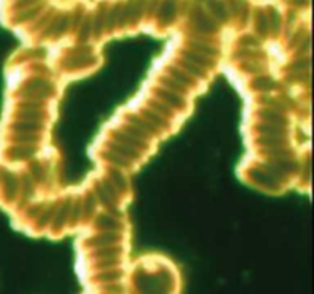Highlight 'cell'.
<instances>
[{
	"mask_svg": "<svg viewBox=\"0 0 314 294\" xmlns=\"http://www.w3.org/2000/svg\"><path fill=\"white\" fill-rule=\"evenodd\" d=\"M153 94H155V98H158L160 101H163L164 104H167L169 108L172 109H186L187 106V101H186V97L184 95H179L173 91H169L166 88H161V86H155L153 88Z\"/></svg>",
	"mask_w": 314,
	"mask_h": 294,
	"instance_id": "6da1fadb",
	"label": "cell"
},
{
	"mask_svg": "<svg viewBox=\"0 0 314 294\" xmlns=\"http://www.w3.org/2000/svg\"><path fill=\"white\" fill-rule=\"evenodd\" d=\"M138 114L155 129L156 133H161V132H164V130L169 129V123H170V121H169L167 118H164L161 114H158L156 111H153L152 108L143 106Z\"/></svg>",
	"mask_w": 314,
	"mask_h": 294,
	"instance_id": "7a4b0ae2",
	"label": "cell"
},
{
	"mask_svg": "<svg viewBox=\"0 0 314 294\" xmlns=\"http://www.w3.org/2000/svg\"><path fill=\"white\" fill-rule=\"evenodd\" d=\"M205 10V13L219 25V23H224L230 13L227 10V7L224 5V2H221V0H205V4L202 7Z\"/></svg>",
	"mask_w": 314,
	"mask_h": 294,
	"instance_id": "3957f363",
	"label": "cell"
},
{
	"mask_svg": "<svg viewBox=\"0 0 314 294\" xmlns=\"http://www.w3.org/2000/svg\"><path fill=\"white\" fill-rule=\"evenodd\" d=\"M167 77H170L172 80H175L176 83H179L182 88H186L187 91H190L196 83L198 80H195L193 77H190L187 72H184L181 68H178L176 65H169L167 66Z\"/></svg>",
	"mask_w": 314,
	"mask_h": 294,
	"instance_id": "277c9868",
	"label": "cell"
},
{
	"mask_svg": "<svg viewBox=\"0 0 314 294\" xmlns=\"http://www.w3.org/2000/svg\"><path fill=\"white\" fill-rule=\"evenodd\" d=\"M126 121H129V123L134 124L138 130H141L150 141L153 140L155 135H158V133L155 132V129H153V127H152V126H150V124H149V123L138 114V112H130V114L126 117Z\"/></svg>",
	"mask_w": 314,
	"mask_h": 294,
	"instance_id": "5b68a950",
	"label": "cell"
},
{
	"mask_svg": "<svg viewBox=\"0 0 314 294\" xmlns=\"http://www.w3.org/2000/svg\"><path fill=\"white\" fill-rule=\"evenodd\" d=\"M43 129V123L39 121H25V120H14L11 124V130L16 133H40Z\"/></svg>",
	"mask_w": 314,
	"mask_h": 294,
	"instance_id": "8992f818",
	"label": "cell"
},
{
	"mask_svg": "<svg viewBox=\"0 0 314 294\" xmlns=\"http://www.w3.org/2000/svg\"><path fill=\"white\" fill-rule=\"evenodd\" d=\"M257 130H259V135L286 138V126H282V124H271V123L262 121V123H259Z\"/></svg>",
	"mask_w": 314,
	"mask_h": 294,
	"instance_id": "52a82bcc",
	"label": "cell"
},
{
	"mask_svg": "<svg viewBox=\"0 0 314 294\" xmlns=\"http://www.w3.org/2000/svg\"><path fill=\"white\" fill-rule=\"evenodd\" d=\"M146 106H149V108H152L153 111H156L158 114H161L164 118H167L169 121L175 117V112H173V109L172 108H169L167 104H164L163 101H160L158 98H155V97H149L147 100H146Z\"/></svg>",
	"mask_w": 314,
	"mask_h": 294,
	"instance_id": "ba28073f",
	"label": "cell"
},
{
	"mask_svg": "<svg viewBox=\"0 0 314 294\" xmlns=\"http://www.w3.org/2000/svg\"><path fill=\"white\" fill-rule=\"evenodd\" d=\"M106 158H108L115 167H120V169H127V167L132 166V161H130V159H127L126 156H123V155H120V153H117V152H114V150H111V149L106 150Z\"/></svg>",
	"mask_w": 314,
	"mask_h": 294,
	"instance_id": "9c48e42d",
	"label": "cell"
},
{
	"mask_svg": "<svg viewBox=\"0 0 314 294\" xmlns=\"http://www.w3.org/2000/svg\"><path fill=\"white\" fill-rule=\"evenodd\" d=\"M98 227L106 231H117L120 227V221L111 215H101L98 218Z\"/></svg>",
	"mask_w": 314,
	"mask_h": 294,
	"instance_id": "30bf717a",
	"label": "cell"
},
{
	"mask_svg": "<svg viewBox=\"0 0 314 294\" xmlns=\"http://www.w3.org/2000/svg\"><path fill=\"white\" fill-rule=\"evenodd\" d=\"M19 182H17V178L13 175V173H7L5 175V193H7V198L13 199L16 198L17 192H19Z\"/></svg>",
	"mask_w": 314,
	"mask_h": 294,
	"instance_id": "8fae6325",
	"label": "cell"
},
{
	"mask_svg": "<svg viewBox=\"0 0 314 294\" xmlns=\"http://www.w3.org/2000/svg\"><path fill=\"white\" fill-rule=\"evenodd\" d=\"M33 153H34V150H33L31 146H19V144L11 152L13 158H16V159H19V158L20 159H27V158L33 156Z\"/></svg>",
	"mask_w": 314,
	"mask_h": 294,
	"instance_id": "7c38bea8",
	"label": "cell"
},
{
	"mask_svg": "<svg viewBox=\"0 0 314 294\" xmlns=\"http://www.w3.org/2000/svg\"><path fill=\"white\" fill-rule=\"evenodd\" d=\"M111 178H112V182L117 189H126V179L124 176L118 172V170H114L111 173Z\"/></svg>",
	"mask_w": 314,
	"mask_h": 294,
	"instance_id": "4fadbf2b",
	"label": "cell"
}]
</instances>
